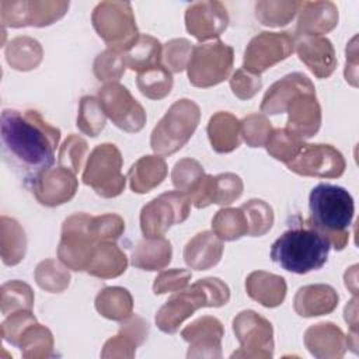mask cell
<instances>
[{
	"mask_svg": "<svg viewBox=\"0 0 359 359\" xmlns=\"http://www.w3.org/2000/svg\"><path fill=\"white\" fill-rule=\"evenodd\" d=\"M286 129L300 139L313 137L321 126V107L316 93H303L293 98L287 109Z\"/></svg>",
	"mask_w": 359,
	"mask_h": 359,
	"instance_id": "7402d4cb",
	"label": "cell"
},
{
	"mask_svg": "<svg viewBox=\"0 0 359 359\" xmlns=\"http://www.w3.org/2000/svg\"><path fill=\"white\" fill-rule=\"evenodd\" d=\"M34 299V292L28 283L17 279L8 280L0 289L1 314L10 316L20 310H32Z\"/></svg>",
	"mask_w": 359,
	"mask_h": 359,
	"instance_id": "60d3db41",
	"label": "cell"
},
{
	"mask_svg": "<svg viewBox=\"0 0 359 359\" xmlns=\"http://www.w3.org/2000/svg\"><path fill=\"white\" fill-rule=\"evenodd\" d=\"M35 282L49 293H62L70 285V272L66 265L56 259L41 261L34 272Z\"/></svg>",
	"mask_w": 359,
	"mask_h": 359,
	"instance_id": "ab89813d",
	"label": "cell"
},
{
	"mask_svg": "<svg viewBox=\"0 0 359 359\" xmlns=\"http://www.w3.org/2000/svg\"><path fill=\"white\" fill-rule=\"evenodd\" d=\"M194 45L185 38H174L163 45L161 63L171 73H181L187 69Z\"/></svg>",
	"mask_w": 359,
	"mask_h": 359,
	"instance_id": "c3c4849f",
	"label": "cell"
},
{
	"mask_svg": "<svg viewBox=\"0 0 359 359\" xmlns=\"http://www.w3.org/2000/svg\"><path fill=\"white\" fill-rule=\"evenodd\" d=\"M245 290L252 300L264 307L273 309L283 303L287 285L279 275L265 271H254L245 279Z\"/></svg>",
	"mask_w": 359,
	"mask_h": 359,
	"instance_id": "4316f807",
	"label": "cell"
},
{
	"mask_svg": "<svg viewBox=\"0 0 359 359\" xmlns=\"http://www.w3.org/2000/svg\"><path fill=\"white\" fill-rule=\"evenodd\" d=\"M172 247L164 237H144L132 252V265L143 271H161L171 262Z\"/></svg>",
	"mask_w": 359,
	"mask_h": 359,
	"instance_id": "4dcf8cb0",
	"label": "cell"
},
{
	"mask_svg": "<svg viewBox=\"0 0 359 359\" xmlns=\"http://www.w3.org/2000/svg\"><path fill=\"white\" fill-rule=\"evenodd\" d=\"M339 302L331 285L314 283L302 286L293 299V309L300 317H318L332 313Z\"/></svg>",
	"mask_w": 359,
	"mask_h": 359,
	"instance_id": "d4e9b609",
	"label": "cell"
},
{
	"mask_svg": "<svg viewBox=\"0 0 359 359\" xmlns=\"http://www.w3.org/2000/svg\"><path fill=\"white\" fill-rule=\"evenodd\" d=\"M234 50L216 39L194 46L187 72L188 80L198 88H209L224 81L233 69Z\"/></svg>",
	"mask_w": 359,
	"mask_h": 359,
	"instance_id": "ba28073f",
	"label": "cell"
},
{
	"mask_svg": "<svg viewBox=\"0 0 359 359\" xmlns=\"http://www.w3.org/2000/svg\"><path fill=\"white\" fill-rule=\"evenodd\" d=\"M201 121L199 105L189 100H177L157 122L150 135L151 150L158 156H170L182 149L192 137Z\"/></svg>",
	"mask_w": 359,
	"mask_h": 359,
	"instance_id": "5b68a950",
	"label": "cell"
},
{
	"mask_svg": "<svg viewBox=\"0 0 359 359\" xmlns=\"http://www.w3.org/2000/svg\"><path fill=\"white\" fill-rule=\"evenodd\" d=\"M229 22L226 6L216 0L195 1L185 10L187 31L199 42L216 41L226 31Z\"/></svg>",
	"mask_w": 359,
	"mask_h": 359,
	"instance_id": "2e32d148",
	"label": "cell"
},
{
	"mask_svg": "<svg viewBox=\"0 0 359 359\" xmlns=\"http://www.w3.org/2000/svg\"><path fill=\"white\" fill-rule=\"evenodd\" d=\"M1 236H0V247H1V259L6 265H17L20 264L27 251V237L21 224L7 216H1Z\"/></svg>",
	"mask_w": 359,
	"mask_h": 359,
	"instance_id": "836d02e7",
	"label": "cell"
},
{
	"mask_svg": "<svg viewBox=\"0 0 359 359\" xmlns=\"http://www.w3.org/2000/svg\"><path fill=\"white\" fill-rule=\"evenodd\" d=\"M303 339L309 352L318 359H338L348 349L346 335L338 325L330 321L310 325Z\"/></svg>",
	"mask_w": 359,
	"mask_h": 359,
	"instance_id": "44dd1931",
	"label": "cell"
},
{
	"mask_svg": "<svg viewBox=\"0 0 359 359\" xmlns=\"http://www.w3.org/2000/svg\"><path fill=\"white\" fill-rule=\"evenodd\" d=\"M122 165L119 149L114 143H101L91 150L81 180L102 198L119 196L126 185Z\"/></svg>",
	"mask_w": 359,
	"mask_h": 359,
	"instance_id": "52a82bcc",
	"label": "cell"
},
{
	"mask_svg": "<svg viewBox=\"0 0 359 359\" xmlns=\"http://www.w3.org/2000/svg\"><path fill=\"white\" fill-rule=\"evenodd\" d=\"M191 278H192V273L188 269L174 268V269L161 271L154 279L153 293L164 294V293L181 292L185 287H188Z\"/></svg>",
	"mask_w": 359,
	"mask_h": 359,
	"instance_id": "f5cc1de1",
	"label": "cell"
},
{
	"mask_svg": "<svg viewBox=\"0 0 359 359\" xmlns=\"http://www.w3.org/2000/svg\"><path fill=\"white\" fill-rule=\"evenodd\" d=\"M230 300L229 286L219 278L199 279L175 292L157 311L156 324L165 334H175L180 325L202 307H222Z\"/></svg>",
	"mask_w": 359,
	"mask_h": 359,
	"instance_id": "277c9868",
	"label": "cell"
},
{
	"mask_svg": "<svg viewBox=\"0 0 359 359\" xmlns=\"http://www.w3.org/2000/svg\"><path fill=\"white\" fill-rule=\"evenodd\" d=\"M233 331L240 349L231 358H272L273 328L269 320L254 310H243L233 320Z\"/></svg>",
	"mask_w": 359,
	"mask_h": 359,
	"instance_id": "8fae6325",
	"label": "cell"
},
{
	"mask_svg": "<svg viewBox=\"0 0 359 359\" xmlns=\"http://www.w3.org/2000/svg\"><path fill=\"white\" fill-rule=\"evenodd\" d=\"M126 268L128 257L115 241H100L93 251L86 272L91 276L111 279L121 276Z\"/></svg>",
	"mask_w": 359,
	"mask_h": 359,
	"instance_id": "f546056e",
	"label": "cell"
},
{
	"mask_svg": "<svg viewBox=\"0 0 359 359\" xmlns=\"http://www.w3.org/2000/svg\"><path fill=\"white\" fill-rule=\"evenodd\" d=\"M34 323H36V318L32 314V310L15 311L1 323V337L8 344L17 346L24 330Z\"/></svg>",
	"mask_w": 359,
	"mask_h": 359,
	"instance_id": "db71d44e",
	"label": "cell"
},
{
	"mask_svg": "<svg viewBox=\"0 0 359 359\" xmlns=\"http://www.w3.org/2000/svg\"><path fill=\"white\" fill-rule=\"evenodd\" d=\"M302 1L264 0L255 3V17L266 27L287 25L299 13Z\"/></svg>",
	"mask_w": 359,
	"mask_h": 359,
	"instance_id": "f35d334b",
	"label": "cell"
},
{
	"mask_svg": "<svg viewBox=\"0 0 359 359\" xmlns=\"http://www.w3.org/2000/svg\"><path fill=\"white\" fill-rule=\"evenodd\" d=\"M212 231L222 241H234L248 234V222L241 208H223L212 219Z\"/></svg>",
	"mask_w": 359,
	"mask_h": 359,
	"instance_id": "8d00e7d4",
	"label": "cell"
},
{
	"mask_svg": "<svg viewBox=\"0 0 359 359\" xmlns=\"http://www.w3.org/2000/svg\"><path fill=\"white\" fill-rule=\"evenodd\" d=\"M163 46L160 41L151 35L142 34L135 45L125 52L126 67L133 72H144L161 63Z\"/></svg>",
	"mask_w": 359,
	"mask_h": 359,
	"instance_id": "e575fe53",
	"label": "cell"
},
{
	"mask_svg": "<svg viewBox=\"0 0 359 359\" xmlns=\"http://www.w3.org/2000/svg\"><path fill=\"white\" fill-rule=\"evenodd\" d=\"M107 115L100 104L98 97L94 95H84L79 104V114H77V128L87 136L95 137L101 133L105 128Z\"/></svg>",
	"mask_w": 359,
	"mask_h": 359,
	"instance_id": "7bdbcfd3",
	"label": "cell"
},
{
	"mask_svg": "<svg viewBox=\"0 0 359 359\" xmlns=\"http://www.w3.org/2000/svg\"><path fill=\"white\" fill-rule=\"evenodd\" d=\"M248 222V236L261 237L266 234L273 224V210L262 199H250L241 206Z\"/></svg>",
	"mask_w": 359,
	"mask_h": 359,
	"instance_id": "ee69618b",
	"label": "cell"
},
{
	"mask_svg": "<svg viewBox=\"0 0 359 359\" xmlns=\"http://www.w3.org/2000/svg\"><path fill=\"white\" fill-rule=\"evenodd\" d=\"M303 144L304 140L297 135L287 130L286 128H279L272 129L265 143V149L271 157L287 164L299 154Z\"/></svg>",
	"mask_w": 359,
	"mask_h": 359,
	"instance_id": "b9f144b4",
	"label": "cell"
},
{
	"mask_svg": "<svg viewBox=\"0 0 359 359\" xmlns=\"http://www.w3.org/2000/svg\"><path fill=\"white\" fill-rule=\"evenodd\" d=\"M91 22L108 49L128 52L140 34L129 1H101L91 14Z\"/></svg>",
	"mask_w": 359,
	"mask_h": 359,
	"instance_id": "8992f818",
	"label": "cell"
},
{
	"mask_svg": "<svg viewBox=\"0 0 359 359\" xmlns=\"http://www.w3.org/2000/svg\"><path fill=\"white\" fill-rule=\"evenodd\" d=\"M331 250L330 241L307 222L302 226H294L271 247V258L285 271L304 275L311 271L321 269Z\"/></svg>",
	"mask_w": 359,
	"mask_h": 359,
	"instance_id": "3957f363",
	"label": "cell"
},
{
	"mask_svg": "<svg viewBox=\"0 0 359 359\" xmlns=\"http://www.w3.org/2000/svg\"><path fill=\"white\" fill-rule=\"evenodd\" d=\"M294 50V39L287 32L264 31L255 35L244 50L243 69L261 76L276 63L287 59Z\"/></svg>",
	"mask_w": 359,
	"mask_h": 359,
	"instance_id": "5bb4252c",
	"label": "cell"
},
{
	"mask_svg": "<svg viewBox=\"0 0 359 359\" xmlns=\"http://www.w3.org/2000/svg\"><path fill=\"white\" fill-rule=\"evenodd\" d=\"M303 93H316L311 80L300 72L289 73L268 88L259 109L265 115L285 114L293 98Z\"/></svg>",
	"mask_w": 359,
	"mask_h": 359,
	"instance_id": "ffe728a7",
	"label": "cell"
},
{
	"mask_svg": "<svg viewBox=\"0 0 359 359\" xmlns=\"http://www.w3.org/2000/svg\"><path fill=\"white\" fill-rule=\"evenodd\" d=\"M167 177V163L163 156L151 154L136 160L128 171L129 187L135 194H147Z\"/></svg>",
	"mask_w": 359,
	"mask_h": 359,
	"instance_id": "83f0119b",
	"label": "cell"
},
{
	"mask_svg": "<svg viewBox=\"0 0 359 359\" xmlns=\"http://www.w3.org/2000/svg\"><path fill=\"white\" fill-rule=\"evenodd\" d=\"M95 310L112 321H123L133 314V297L121 286H107L95 296Z\"/></svg>",
	"mask_w": 359,
	"mask_h": 359,
	"instance_id": "1f68e13d",
	"label": "cell"
},
{
	"mask_svg": "<svg viewBox=\"0 0 359 359\" xmlns=\"http://www.w3.org/2000/svg\"><path fill=\"white\" fill-rule=\"evenodd\" d=\"M91 216L80 212L65 219L62 224L60 241L57 245V258L72 271H86L93 251L98 241L90 230Z\"/></svg>",
	"mask_w": 359,
	"mask_h": 359,
	"instance_id": "9c48e42d",
	"label": "cell"
},
{
	"mask_svg": "<svg viewBox=\"0 0 359 359\" xmlns=\"http://www.w3.org/2000/svg\"><path fill=\"white\" fill-rule=\"evenodd\" d=\"M90 230L93 237L100 241H115L125 231V220L116 213L91 216Z\"/></svg>",
	"mask_w": 359,
	"mask_h": 359,
	"instance_id": "816d5d0a",
	"label": "cell"
},
{
	"mask_svg": "<svg viewBox=\"0 0 359 359\" xmlns=\"http://www.w3.org/2000/svg\"><path fill=\"white\" fill-rule=\"evenodd\" d=\"M77 188L79 181L76 174L62 165L46 170L29 187L35 199L48 208L60 206L72 201Z\"/></svg>",
	"mask_w": 359,
	"mask_h": 359,
	"instance_id": "e0dca14e",
	"label": "cell"
},
{
	"mask_svg": "<svg viewBox=\"0 0 359 359\" xmlns=\"http://www.w3.org/2000/svg\"><path fill=\"white\" fill-rule=\"evenodd\" d=\"M243 180L234 172H222L215 175L213 203L220 206L231 205L243 194Z\"/></svg>",
	"mask_w": 359,
	"mask_h": 359,
	"instance_id": "f907efd6",
	"label": "cell"
},
{
	"mask_svg": "<svg viewBox=\"0 0 359 359\" xmlns=\"http://www.w3.org/2000/svg\"><path fill=\"white\" fill-rule=\"evenodd\" d=\"M294 50L299 59L318 79H328L337 67V56L332 42L325 36L297 35Z\"/></svg>",
	"mask_w": 359,
	"mask_h": 359,
	"instance_id": "d6986e66",
	"label": "cell"
},
{
	"mask_svg": "<svg viewBox=\"0 0 359 359\" xmlns=\"http://www.w3.org/2000/svg\"><path fill=\"white\" fill-rule=\"evenodd\" d=\"M272 129L271 121L264 114H250L240 121L241 139L250 147L265 146Z\"/></svg>",
	"mask_w": 359,
	"mask_h": 359,
	"instance_id": "7dc6e473",
	"label": "cell"
},
{
	"mask_svg": "<svg viewBox=\"0 0 359 359\" xmlns=\"http://www.w3.org/2000/svg\"><path fill=\"white\" fill-rule=\"evenodd\" d=\"M88 151L87 142L79 135H70L59 149L57 163L77 174L83 168L86 154Z\"/></svg>",
	"mask_w": 359,
	"mask_h": 359,
	"instance_id": "681fc988",
	"label": "cell"
},
{
	"mask_svg": "<svg viewBox=\"0 0 359 359\" xmlns=\"http://www.w3.org/2000/svg\"><path fill=\"white\" fill-rule=\"evenodd\" d=\"M208 137L216 153H231L241 144L240 121L230 112L219 111L208 122Z\"/></svg>",
	"mask_w": 359,
	"mask_h": 359,
	"instance_id": "f1b7e54d",
	"label": "cell"
},
{
	"mask_svg": "<svg viewBox=\"0 0 359 359\" xmlns=\"http://www.w3.org/2000/svg\"><path fill=\"white\" fill-rule=\"evenodd\" d=\"M223 241L213 231L195 234L184 248V261L191 269L206 271L219 264L223 255Z\"/></svg>",
	"mask_w": 359,
	"mask_h": 359,
	"instance_id": "484cf974",
	"label": "cell"
},
{
	"mask_svg": "<svg viewBox=\"0 0 359 359\" xmlns=\"http://www.w3.org/2000/svg\"><path fill=\"white\" fill-rule=\"evenodd\" d=\"M287 168L303 177L338 178L344 174L346 163L339 150L324 143H304L299 154L286 164Z\"/></svg>",
	"mask_w": 359,
	"mask_h": 359,
	"instance_id": "9a60e30c",
	"label": "cell"
},
{
	"mask_svg": "<svg viewBox=\"0 0 359 359\" xmlns=\"http://www.w3.org/2000/svg\"><path fill=\"white\" fill-rule=\"evenodd\" d=\"M126 69L125 53L105 49L94 59L93 72L102 83H118Z\"/></svg>",
	"mask_w": 359,
	"mask_h": 359,
	"instance_id": "f6af8a7d",
	"label": "cell"
},
{
	"mask_svg": "<svg viewBox=\"0 0 359 359\" xmlns=\"http://www.w3.org/2000/svg\"><path fill=\"white\" fill-rule=\"evenodd\" d=\"M309 209L310 219L306 222L318 230L334 250H344L355 213L352 195L339 185L321 182L309 195Z\"/></svg>",
	"mask_w": 359,
	"mask_h": 359,
	"instance_id": "7a4b0ae2",
	"label": "cell"
},
{
	"mask_svg": "<svg viewBox=\"0 0 359 359\" xmlns=\"http://www.w3.org/2000/svg\"><path fill=\"white\" fill-rule=\"evenodd\" d=\"M136 84L144 97L150 100H163L171 93L174 80L171 72L163 63H160L137 73Z\"/></svg>",
	"mask_w": 359,
	"mask_h": 359,
	"instance_id": "74e56055",
	"label": "cell"
},
{
	"mask_svg": "<svg viewBox=\"0 0 359 359\" xmlns=\"http://www.w3.org/2000/svg\"><path fill=\"white\" fill-rule=\"evenodd\" d=\"M205 175V170L199 161L191 157L177 161L171 171V181L177 191L189 195Z\"/></svg>",
	"mask_w": 359,
	"mask_h": 359,
	"instance_id": "bcb514c9",
	"label": "cell"
},
{
	"mask_svg": "<svg viewBox=\"0 0 359 359\" xmlns=\"http://www.w3.org/2000/svg\"><path fill=\"white\" fill-rule=\"evenodd\" d=\"M7 63L20 72L36 69L43 57L41 43L31 36H15L4 49Z\"/></svg>",
	"mask_w": 359,
	"mask_h": 359,
	"instance_id": "d6a6232c",
	"label": "cell"
},
{
	"mask_svg": "<svg viewBox=\"0 0 359 359\" xmlns=\"http://www.w3.org/2000/svg\"><path fill=\"white\" fill-rule=\"evenodd\" d=\"M69 1L39 0H1L0 21L3 27H46L60 20L69 10Z\"/></svg>",
	"mask_w": 359,
	"mask_h": 359,
	"instance_id": "7c38bea8",
	"label": "cell"
},
{
	"mask_svg": "<svg viewBox=\"0 0 359 359\" xmlns=\"http://www.w3.org/2000/svg\"><path fill=\"white\" fill-rule=\"evenodd\" d=\"M0 130L4 161L27 187L53 167L60 130L48 123L38 111L3 109Z\"/></svg>",
	"mask_w": 359,
	"mask_h": 359,
	"instance_id": "6da1fadb",
	"label": "cell"
},
{
	"mask_svg": "<svg viewBox=\"0 0 359 359\" xmlns=\"http://www.w3.org/2000/svg\"><path fill=\"white\" fill-rule=\"evenodd\" d=\"M191 198L180 191L164 192L140 210V229L144 237H160L174 224L185 222L191 213Z\"/></svg>",
	"mask_w": 359,
	"mask_h": 359,
	"instance_id": "30bf717a",
	"label": "cell"
},
{
	"mask_svg": "<svg viewBox=\"0 0 359 359\" xmlns=\"http://www.w3.org/2000/svg\"><path fill=\"white\" fill-rule=\"evenodd\" d=\"M262 87L261 76L252 74L245 69H237L230 77V88L233 94L240 100L252 98Z\"/></svg>",
	"mask_w": 359,
	"mask_h": 359,
	"instance_id": "11a10c76",
	"label": "cell"
},
{
	"mask_svg": "<svg viewBox=\"0 0 359 359\" xmlns=\"http://www.w3.org/2000/svg\"><path fill=\"white\" fill-rule=\"evenodd\" d=\"M100 104L115 126L128 132H140L146 123V111L130 91L119 83H107L98 90Z\"/></svg>",
	"mask_w": 359,
	"mask_h": 359,
	"instance_id": "4fadbf2b",
	"label": "cell"
},
{
	"mask_svg": "<svg viewBox=\"0 0 359 359\" xmlns=\"http://www.w3.org/2000/svg\"><path fill=\"white\" fill-rule=\"evenodd\" d=\"M223 324L212 316H203L181 331L184 341L189 344L188 358H220Z\"/></svg>",
	"mask_w": 359,
	"mask_h": 359,
	"instance_id": "ac0fdd59",
	"label": "cell"
},
{
	"mask_svg": "<svg viewBox=\"0 0 359 359\" xmlns=\"http://www.w3.org/2000/svg\"><path fill=\"white\" fill-rule=\"evenodd\" d=\"M22 358L42 359L53 356V335L38 321L28 325L20 337L18 345Z\"/></svg>",
	"mask_w": 359,
	"mask_h": 359,
	"instance_id": "d590c367",
	"label": "cell"
},
{
	"mask_svg": "<svg viewBox=\"0 0 359 359\" xmlns=\"http://www.w3.org/2000/svg\"><path fill=\"white\" fill-rule=\"evenodd\" d=\"M149 335V323L137 314L121 321L119 332L109 338L101 352L102 358H133L136 348Z\"/></svg>",
	"mask_w": 359,
	"mask_h": 359,
	"instance_id": "cb8c5ba5",
	"label": "cell"
},
{
	"mask_svg": "<svg viewBox=\"0 0 359 359\" xmlns=\"http://www.w3.org/2000/svg\"><path fill=\"white\" fill-rule=\"evenodd\" d=\"M296 34L323 36L338 25L339 13L332 1H302Z\"/></svg>",
	"mask_w": 359,
	"mask_h": 359,
	"instance_id": "603a6c76",
	"label": "cell"
}]
</instances>
